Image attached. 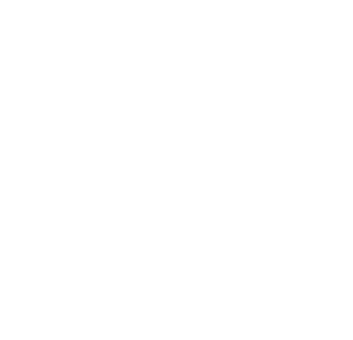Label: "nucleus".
I'll return each instance as SVG.
<instances>
[]
</instances>
